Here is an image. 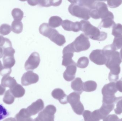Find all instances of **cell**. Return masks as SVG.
Returning <instances> with one entry per match:
<instances>
[{
    "label": "cell",
    "mask_w": 122,
    "mask_h": 121,
    "mask_svg": "<svg viewBox=\"0 0 122 121\" xmlns=\"http://www.w3.org/2000/svg\"><path fill=\"white\" fill-rule=\"evenodd\" d=\"M81 30L84 32L85 35L94 40L102 41L106 40L107 33L101 32L98 28L91 24L88 21L82 20L80 21Z\"/></svg>",
    "instance_id": "1"
},
{
    "label": "cell",
    "mask_w": 122,
    "mask_h": 121,
    "mask_svg": "<svg viewBox=\"0 0 122 121\" xmlns=\"http://www.w3.org/2000/svg\"><path fill=\"white\" fill-rule=\"evenodd\" d=\"M39 31L41 34L48 38L59 46H62L66 42L64 36L56 29L51 27L48 23H44L41 24L39 27Z\"/></svg>",
    "instance_id": "2"
},
{
    "label": "cell",
    "mask_w": 122,
    "mask_h": 121,
    "mask_svg": "<svg viewBox=\"0 0 122 121\" xmlns=\"http://www.w3.org/2000/svg\"><path fill=\"white\" fill-rule=\"evenodd\" d=\"M111 13L105 3L95 1L94 7L90 10L89 13L90 17L94 19H102L107 17Z\"/></svg>",
    "instance_id": "3"
},
{
    "label": "cell",
    "mask_w": 122,
    "mask_h": 121,
    "mask_svg": "<svg viewBox=\"0 0 122 121\" xmlns=\"http://www.w3.org/2000/svg\"><path fill=\"white\" fill-rule=\"evenodd\" d=\"M71 4L68 8L70 13L73 16L87 20L90 18V9L76 3L75 0L69 1Z\"/></svg>",
    "instance_id": "4"
},
{
    "label": "cell",
    "mask_w": 122,
    "mask_h": 121,
    "mask_svg": "<svg viewBox=\"0 0 122 121\" xmlns=\"http://www.w3.org/2000/svg\"><path fill=\"white\" fill-rule=\"evenodd\" d=\"M80 94L76 92H73L67 96L68 102L70 104L74 112L77 115L82 114L84 108L80 101Z\"/></svg>",
    "instance_id": "5"
},
{
    "label": "cell",
    "mask_w": 122,
    "mask_h": 121,
    "mask_svg": "<svg viewBox=\"0 0 122 121\" xmlns=\"http://www.w3.org/2000/svg\"><path fill=\"white\" fill-rule=\"evenodd\" d=\"M70 44L74 52H80L87 50L90 46L89 38L83 33L80 34Z\"/></svg>",
    "instance_id": "6"
},
{
    "label": "cell",
    "mask_w": 122,
    "mask_h": 121,
    "mask_svg": "<svg viewBox=\"0 0 122 121\" xmlns=\"http://www.w3.org/2000/svg\"><path fill=\"white\" fill-rule=\"evenodd\" d=\"M115 104H106L102 103L99 109L95 110L92 112V117L97 121L104 119L115 108Z\"/></svg>",
    "instance_id": "7"
},
{
    "label": "cell",
    "mask_w": 122,
    "mask_h": 121,
    "mask_svg": "<svg viewBox=\"0 0 122 121\" xmlns=\"http://www.w3.org/2000/svg\"><path fill=\"white\" fill-rule=\"evenodd\" d=\"M56 111V107L53 105H48L39 113L37 118L40 121H54V115Z\"/></svg>",
    "instance_id": "8"
},
{
    "label": "cell",
    "mask_w": 122,
    "mask_h": 121,
    "mask_svg": "<svg viewBox=\"0 0 122 121\" xmlns=\"http://www.w3.org/2000/svg\"><path fill=\"white\" fill-rule=\"evenodd\" d=\"M89 58L91 61L99 65H105L107 60V58L104 54L102 50H93L90 54Z\"/></svg>",
    "instance_id": "9"
},
{
    "label": "cell",
    "mask_w": 122,
    "mask_h": 121,
    "mask_svg": "<svg viewBox=\"0 0 122 121\" xmlns=\"http://www.w3.org/2000/svg\"><path fill=\"white\" fill-rule=\"evenodd\" d=\"M40 62L41 59L39 54L36 52H34L25 63V69L26 70H34L38 67Z\"/></svg>",
    "instance_id": "10"
},
{
    "label": "cell",
    "mask_w": 122,
    "mask_h": 121,
    "mask_svg": "<svg viewBox=\"0 0 122 121\" xmlns=\"http://www.w3.org/2000/svg\"><path fill=\"white\" fill-rule=\"evenodd\" d=\"M74 52L71 44H69L65 47L62 51L63 60L62 65L63 66L66 67L74 62V61L72 60V58L74 56Z\"/></svg>",
    "instance_id": "11"
},
{
    "label": "cell",
    "mask_w": 122,
    "mask_h": 121,
    "mask_svg": "<svg viewBox=\"0 0 122 121\" xmlns=\"http://www.w3.org/2000/svg\"><path fill=\"white\" fill-rule=\"evenodd\" d=\"M39 80V77L37 74L29 71L23 75L21 78V83L23 86H28L37 83Z\"/></svg>",
    "instance_id": "12"
},
{
    "label": "cell",
    "mask_w": 122,
    "mask_h": 121,
    "mask_svg": "<svg viewBox=\"0 0 122 121\" xmlns=\"http://www.w3.org/2000/svg\"><path fill=\"white\" fill-rule=\"evenodd\" d=\"M44 107V103L42 99H39L31 104L27 108L26 112L30 116H34L42 111Z\"/></svg>",
    "instance_id": "13"
},
{
    "label": "cell",
    "mask_w": 122,
    "mask_h": 121,
    "mask_svg": "<svg viewBox=\"0 0 122 121\" xmlns=\"http://www.w3.org/2000/svg\"><path fill=\"white\" fill-rule=\"evenodd\" d=\"M122 62V59L119 53L117 51H115L107 58L105 65L107 68L110 69L114 67L120 66Z\"/></svg>",
    "instance_id": "14"
},
{
    "label": "cell",
    "mask_w": 122,
    "mask_h": 121,
    "mask_svg": "<svg viewBox=\"0 0 122 121\" xmlns=\"http://www.w3.org/2000/svg\"><path fill=\"white\" fill-rule=\"evenodd\" d=\"M66 70L63 73V77L66 81H71L75 78L76 72V65L74 62L66 67Z\"/></svg>",
    "instance_id": "15"
},
{
    "label": "cell",
    "mask_w": 122,
    "mask_h": 121,
    "mask_svg": "<svg viewBox=\"0 0 122 121\" xmlns=\"http://www.w3.org/2000/svg\"><path fill=\"white\" fill-rule=\"evenodd\" d=\"M117 91L116 88V83L111 82L105 85L102 89L103 97H112L115 96V94Z\"/></svg>",
    "instance_id": "16"
},
{
    "label": "cell",
    "mask_w": 122,
    "mask_h": 121,
    "mask_svg": "<svg viewBox=\"0 0 122 121\" xmlns=\"http://www.w3.org/2000/svg\"><path fill=\"white\" fill-rule=\"evenodd\" d=\"M62 27L67 31L78 32L81 30L80 22L78 21L73 22L68 20H65L62 23Z\"/></svg>",
    "instance_id": "17"
},
{
    "label": "cell",
    "mask_w": 122,
    "mask_h": 121,
    "mask_svg": "<svg viewBox=\"0 0 122 121\" xmlns=\"http://www.w3.org/2000/svg\"><path fill=\"white\" fill-rule=\"evenodd\" d=\"M27 1L30 5L34 6L39 5L43 7L59 6L62 2L61 0H28Z\"/></svg>",
    "instance_id": "18"
},
{
    "label": "cell",
    "mask_w": 122,
    "mask_h": 121,
    "mask_svg": "<svg viewBox=\"0 0 122 121\" xmlns=\"http://www.w3.org/2000/svg\"><path fill=\"white\" fill-rule=\"evenodd\" d=\"M51 95L54 99L59 100L61 104H66L68 103L66 95L61 89L57 88L54 90L51 93Z\"/></svg>",
    "instance_id": "19"
},
{
    "label": "cell",
    "mask_w": 122,
    "mask_h": 121,
    "mask_svg": "<svg viewBox=\"0 0 122 121\" xmlns=\"http://www.w3.org/2000/svg\"><path fill=\"white\" fill-rule=\"evenodd\" d=\"M114 19V15L112 13H111L107 17L102 19L100 24V27L105 28H109L113 27L115 25V22L113 20Z\"/></svg>",
    "instance_id": "20"
},
{
    "label": "cell",
    "mask_w": 122,
    "mask_h": 121,
    "mask_svg": "<svg viewBox=\"0 0 122 121\" xmlns=\"http://www.w3.org/2000/svg\"><path fill=\"white\" fill-rule=\"evenodd\" d=\"M10 91L15 98H19L23 96L25 94V90L20 85L17 84L10 89Z\"/></svg>",
    "instance_id": "21"
},
{
    "label": "cell",
    "mask_w": 122,
    "mask_h": 121,
    "mask_svg": "<svg viewBox=\"0 0 122 121\" xmlns=\"http://www.w3.org/2000/svg\"><path fill=\"white\" fill-rule=\"evenodd\" d=\"M17 84L15 80L9 75L4 76L1 79V85L5 88L11 89Z\"/></svg>",
    "instance_id": "22"
},
{
    "label": "cell",
    "mask_w": 122,
    "mask_h": 121,
    "mask_svg": "<svg viewBox=\"0 0 122 121\" xmlns=\"http://www.w3.org/2000/svg\"><path fill=\"white\" fill-rule=\"evenodd\" d=\"M83 84V82L81 78L77 77L72 82L71 87L73 90L80 94L84 91L82 88Z\"/></svg>",
    "instance_id": "23"
},
{
    "label": "cell",
    "mask_w": 122,
    "mask_h": 121,
    "mask_svg": "<svg viewBox=\"0 0 122 121\" xmlns=\"http://www.w3.org/2000/svg\"><path fill=\"white\" fill-rule=\"evenodd\" d=\"M110 72L109 75V80L111 82L117 81L119 78V74L120 72V66L114 67L109 69Z\"/></svg>",
    "instance_id": "24"
},
{
    "label": "cell",
    "mask_w": 122,
    "mask_h": 121,
    "mask_svg": "<svg viewBox=\"0 0 122 121\" xmlns=\"http://www.w3.org/2000/svg\"><path fill=\"white\" fill-rule=\"evenodd\" d=\"M15 119L16 121H33V119L26 112V109H22L16 115Z\"/></svg>",
    "instance_id": "25"
},
{
    "label": "cell",
    "mask_w": 122,
    "mask_h": 121,
    "mask_svg": "<svg viewBox=\"0 0 122 121\" xmlns=\"http://www.w3.org/2000/svg\"><path fill=\"white\" fill-rule=\"evenodd\" d=\"M97 84L94 81H88L83 83V91L86 92H91L95 91L97 89Z\"/></svg>",
    "instance_id": "26"
},
{
    "label": "cell",
    "mask_w": 122,
    "mask_h": 121,
    "mask_svg": "<svg viewBox=\"0 0 122 121\" xmlns=\"http://www.w3.org/2000/svg\"><path fill=\"white\" fill-rule=\"evenodd\" d=\"M3 64L4 68L11 69L15 63L14 56H5L3 58Z\"/></svg>",
    "instance_id": "27"
},
{
    "label": "cell",
    "mask_w": 122,
    "mask_h": 121,
    "mask_svg": "<svg viewBox=\"0 0 122 121\" xmlns=\"http://www.w3.org/2000/svg\"><path fill=\"white\" fill-rule=\"evenodd\" d=\"M62 19L59 16H51L49 21V25L51 28L58 27L62 23Z\"/></svg>",
    "instance_id": "28"
},
{
    "label": "cell",
    "mask_w": 122,
    "mask_h": 121,
    "mask_svg": "<svg viewBox=\"0 0 122 121\" xmlns=\"http://www.w3.org/2000/svg\"><path fill=\"white\" fill-rule=\"evenodd\" d=\"M11 29L13 32L19 34L22 32L23 30V24L21 21L14 20L12 22Z\"/></svg>",
    "instance_id": "29"
},
{
    "label": "cell",
    "mask_w": 122,
    "mask_h": 121,
    "mask_svg": "<svg viewBox=\"0 0 122 121\" xmlns=\"http://www.w3.org/2000/svg\"><path fill=\"white\" fill-rule=\"evenodd\" d=\"M11 15L15 20L21 21L23 18L24 13L19 8H14L12 10Z\"/></svg>",
    "instance_id": "30"
},
{
    "label": "cell",
    "mask_w": 122,
    "mask_h": 121,
    "mask_svg": "<svg viewBox=\"0 0 122 121\" xmlns=\"http://www.w3.org/2000/svg\"><path fill=\"white\" fill-rule=\"evenodd\" d=\"M15 97L11 93L10 90H7L5 93L3 99V101L7 104H11L14 102Z\"/></svg>",
    "instance_id": "31"
},
{
    "label": "cell",
    "mask_w": 122,
    "mask_h": 121,
    "mask_svg": "<svg viewBox=\"0 0 122 121\" xmlns=\"http://www.w3.org/2000/svg\"><path fill=\"white\" fill-rule=\"evenodd\" d=\"M117 50L112 44L106 45L102 50L103 53L107 58H108Z\"/></svg>",
    "instance_id": "32"
},
{
    "label": "cell",
    "mask_w": 122,
    "mask_h": 121,
    "mask_svg": "<svg viewBox=\"0 0 122 121\" xmlns=\"http://www.w3.org/2000/svg\"><path fill=\"white\" fill-rule=\"evenodd\" d=\"M89 64V60L86 57H82L80 58L77 61L76 66L79 68L84 69L88 66Z\"/></svg>",
    "instance_id": "33"
},
{
    "label": "cell",
    "mask_w": 122,
    "mask_h": 121,
    "mask_svg": "<svg viewBox=\"0 0 122 121\" xmlns=\"http://www.w3.org/2000/svg\"><path fill=\"white\" fill-rule=\"evenodd\" d=\"M112 34L115 37L122 35V25L120 23L115 25L113 27Z\"/></svg>",
    "instance_id": "34"
},
{
    "label": "cell",
    "mask_w": 122,
    "mask_h": 121,
    "mask_svg": "<svg viewBox=\"0 0 122 121\" xmlns=\"http://www.w3.org/2000/svg\"><path fill=\"white\" fill-rule=\"evenodd\" d=\"M11 27L7 24H3L0 26V34L3 36L8 35L11 31Z\"/></svg>",
    "instance_id": "35"
},
{
    "label": "cell",
    "mask_w": 122,
    "mask_h": 121,
    "mask_svg": "<svg viewBox=\"0 0 122 121\" xmlns=\"http://www.w3.org/2000/svg\"><path fill=\"white\" fill-rule=\"evenodd\" d=\"M117 104V108L114 109L117 114L119 115L122 113V97H117L115 103Z\"/></svg>",
    "instance_id": "36"
},
{
    "label": "cell",
    "mask_w": 122,
    "mask_h": 121,
    "mask_svg": "<svg viewBox=\"0 0 122 121\" xmlns=\"http://www.w3.org/2000/svg\"><path fill=\"white\" fill-rule=\"evenodd\" d=\"M9 46H12L11 42L9 39L0 35V47L4 48Z\"/></svg>",
    "instance_id": "37"
},
{
    "label": "cell",
    "mask_w": 122,
    "mask_h": 121,
    "mask_svg": "<svg viewBox=\"0 0 122 121\" xmlns=\"http://www.w3.org/2000/svg\"><path fill=\"white\" fill-rule=\"evenodd\" d=\"M112 44L115 47L117 50L122 48V35L115 37Z\"/></svg>",
    "instance_id": "38"
},
{
    "label": "cell",
    "mask_w": 122,
    "mask_h": 121,
    "mask_svg": "<svg viewBox=\"0 0 122 121\" xmlns=\"http://www.w3.org/2000/svg\"><path fill=\"white\" fill-rule=\"evenodd\" d=\"M9 115V112L7 109L2 104H0V121L4 119Z\"/></svg>",
    "instance_id": "39"
},
{
    "label": "cell",
    "mask_w": 122,
    "mask_h": 121,
    "mask_svg": "<svg viewBox=\"0 0 122 121\" xmlns=\"http://www.w3.org/2000/svg\"><path fill=\"white\" fill-rule=\"evenodd\" d=\"M3 49L4 55L5 56H14L15 50L12 46H9L3 48Z\"/></svg>",
    "instance_id": "40"
},
{
    "label": "cell",
    "mask_w": 122,
    "mask_h": 121,
    "mask_svg": "<svg viewBox=\"0 0 122 121\" xmlns=\"http://www.w3.org/2000/svg\"><path fill=\"white\" fill-rule=\"evenodd\" d=\"M92 112L88 110L84 111L83 113V116L85 121H96L94 119L92 116Z\"/></svg>",
    "instance_id": "41"
},
{
    "label": "cell",
    "mask_w": 122,
    "mask_h": 121,
    "mask_svg": "<svg viewBox=\"0 0 122 121\" xmlns=\"http://www.w3.org/2000/svg\"><path fill=\"white\" fill-rule=\"evenodd\" d=\"M107 4L110 8H115L119 6L122 3V1L109 0Z\"/></svg>",
    "instance_id": "42"
},
{
    "label": "cell",
    "mask_w": 122,
    "mask_h": 121,
    "mask_svg": "<svg viewBox=\"0 0 122 121\" xmlns=\"http://www.w3.org/2000/svg\"><path fill=\"white\" fill-rule=\"evenodd\" d=\"M119 117L115 114L109 115L103 119V121H119Z\"/></svg>",
    "instance_id": "43"
},
{
    "label": "cell",
    "mask_w": 122,
    "mask_h": 121,
    "mask_svg": "<svg viewBox=\"0 0 122 121\" xmlns=\"http://www.w3.org/2000/svg\"><path fill=\"white\" fill-rule=\"evenodd\" d=\"M11 72V69H6V68H3L2 70L0 72V75L1 76H8L10 75Z\"/></svg>",
    "instance_id": "44"
},
{
    "label": "cell",
    "mask_w": 122,
    "mask_h": 121,
    "mask_svg": "<svg viewBox=\"0 0 122 121\" xmlns=\"http://www.w3.org/2000/svg\"><path fill=\"white\" fill-rule=\"evenodd\" d=\"M116 86L117 91L122 92V80H120L116 83Z\"/></svg>",
    "instance_id": "45"
},
{
    "label": "cell",
    "mask_w": 122,
    "mask_h": 121,
    "mask_svg": "<svg viewBox=\"0 0 122 121\" xmlns=\"http://www.w3.org/2000/svg\"><path fill=\"white\" fill-rule=\"evenodd\" d=\"M3 55V48L0 47V59L2 58Z\"/></svg>",
    "instance_id": "46"
},
{
    "label": "cell",
    "mask_w": 122,
    "mask_h": 121,
    "mask_svg": "<svg viewBox=\"0 0 122 121\" xmlns=\"http://www.w3.org/2000/svg\"><path fill=\"white\" fill-rule=\"evenodd\" d=\"M3 121H16V120L14 118H9L6 119L5 120Z\"/></svg>",
    "instance_id": "47"
},
{
    "label": "cell",
    "mask_w": 122,
    "mask_h": 121,
    "mask_svg": "<svg viewBox=\"0 0 122 121\" xmlns=\"http://www.w3.org/2000/svg\"><path fill=\"white\" fill-rule=\"evenodd\" d=\"M3 68V66L2 63H1V62L0 60V72L2 70Z\"/></svg>",
    "instance_id": "48"
},
{
    "label": "cell",
    "mask_w": 122,
    "mask_h": 121,
    "mask_svg": "<svg viewBox=\"0 0 122 121\" xmlns=\"http://www.w3.org/2000/svg\"><path fill=\"white\" fill-rule=\"evenodd\" d=\"M120 58H121V59L122 60V49H121V50H120Z\"/></svg>",
    "instance_id": "49"
},
{
    "label": "cell",
    "mask_w": 122,
    "mask_h": 121,
    "mask_svg": "<svg viewBox=\"0 0 122 121\" xmlns=\"http://www.w3.org/2000/svg\"><path fill=\"white\" fill-rule=\"evenodd\" d=\"M33 121H39V120L38 119V118H36V119H34Z\"/></svg>",
    "instance_id": "50"
},
{
    "label": "cell",
    "mask_w": 122,
    "mask_h": 121,
    "mask_svg": "<svg viewBox=\"0 0 122 121\" xmlns=\"http://www.w3.org/2000/svg\"><path fill=\"white\" fill-rule=\"evenodd\" d=\"M119 121H122V118L121 119H120Z\"/></svg>",
    "instance_id": "51"
},
{
    "label": "cell",
    "mask_w": 122,
    "mask_h": 121,
    "mask_svg": "<svg viewBox=\"0 0 122 121\" xmlns=\"http://www.w3.org/2000/svg\"><path fill=\"white\" fill-rule=\"evenodd\" d=\"M1 85H0V89Z\"/></svg>",
    "instance_id": "52"
},
{
    "label": "cell",
    "mask_w": 122,
    "mask_h": 121,
    "mask_svg": "<svg viewBox=\"0 0 122 121\" xmlns=\"http://www.w3.org/2000/svg\"></svg>",
    "instance_id": "53"
}]
</instances>
